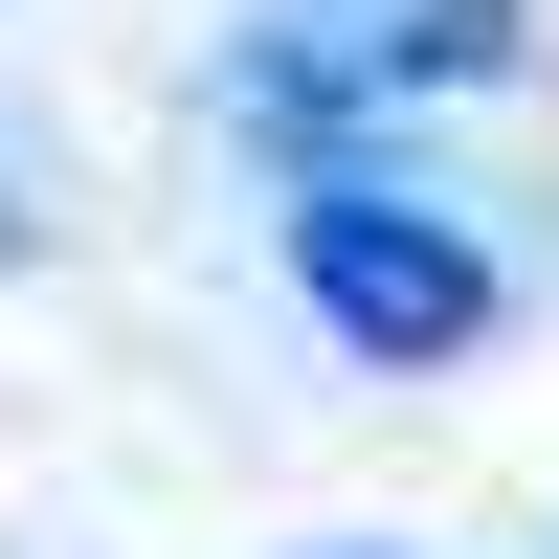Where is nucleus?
<instances>
[{
    "mask_svg": "<svg viewBox=\"0 0 559 559\" xmlns=\"http://www.w3.org/2000/svg\"><path fill=\"white\" fill-rule=\"evenodd\" d=\"M269 247H292L313 336H336V358H381V381H426V358H471V336H492V247L426 202V179H358V157H313Z\"/></svg>",
    "mask_w": 559,
    "mask_h": 559,
    "instance_id": "f257e3e1",
    "label": "nucleus"
},
{
    "mask_svg": "<svg viewBox=\"0 0 559 559\" xmlns=\"http://www.w3.org/2000/svg\"><path fill=\"white\" fill-rule=\"evenodd\" d=\"M492 68H515V0H247V45H224V90L269 134H381Z\"/></svg>",
    "mask_w": 559,
    "mask_h": 559,
    "instance_id": "f03ea898",
    "label": "nucleus"
},
{
    "mask_svg": "<svg viewBox=\"0 0 559 559\" xmlns=\"http://www.w3.org/2000/svg\"><path fill=\"white\" fill-rule=\"evenodd\" d=\"M313 559H403V537H313Z\"/></svg>",
    "mask_w": 559,
    "mask_h": 559,
    "instance_id": "7ed1b4c3",
    "label": "nucleus"
},
{
    "mask_svg": "<svg viewBox=\"0 0 559 559\" xmlns=\"http://www.w3.org/2000/svg\"><path fill=\"white\" fill-rule=\"evenodd\" d=\"M0 269H23V202H0Z\"/></svg>",
    "mask_w": 559,
    "mask_h": 559,
    "instance_id": "20e7f679",
    "label": "nucleus"
}]
</instances>
